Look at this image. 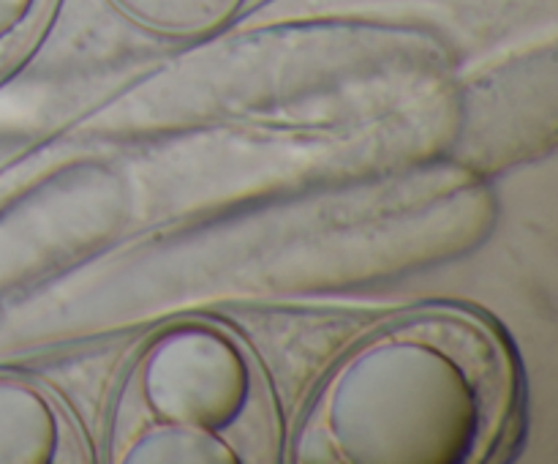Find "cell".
Wrapping results in <instances>:
<instances>
[{"mask_svg":"<svg viewBox=\"0 0 558 464\" xmlns=\"http://www.w3.org/2000/svg\"><path fill=\"white\" fill-rule=\"evenodd\" d=\"M131 20L169 36H196L221 25L240 0H114Z\"/></svg>","mask_w":558,"mask_h":464,"instance_id":"277c9868","label":"cell"},{"mask_svg":"<svg viewBox=\"0 0 558 464\" xmlns=\"http://www.w3.org/2000/svg\"><path fill=\"white\" fill-rule=\"evenodd\" d=\"M518 407L499 333L458 309L409 311L349 344L305 402L303 464H485Z\"/></svg>","mask_w":558,"mask_h":464,"instance_id":"6da1fadb","label":"cell"},{"mask_svg":"<svg viewBox=\"0 0 558 464\" xmlns=\"http://www.w3.org/2000/svg\"><path fill=\"white\" fill-rule=\"evenodd\" d=\"M82 426L44 382L0 371V464H87Z\"/></svg>","mask_w":558,"mask_h":464,"instance_id":"3957f363","label":"cell"},{"mask_svg":"<svg viewBox=\"0 0 558 464\" xmlns=\"http://www.w3.org/2000/svg\"><path fill=\"white\" fill-rule=\"evenodd\" d=\"M278 451L265 369L223 322H169L120 371L107 415L112 464H270Z\"/></svg>","mask_w":558,"mask_h":464,"instance_id":"7a4b0ae2","label":"cell"},{"mask_svg":"<svg viewBox=\"0 0 558 464\" xmlns=\"http://www.w3.org/2000/svg\"><path fill=\"white\" fill-rule=\"evenodd\" d=\"M54 0H0V80L47 27Z\"/></svg>","mask_w":558,"mask_h":464,"instance_id":"5b68a950","label":"cell"}]
</instances>
